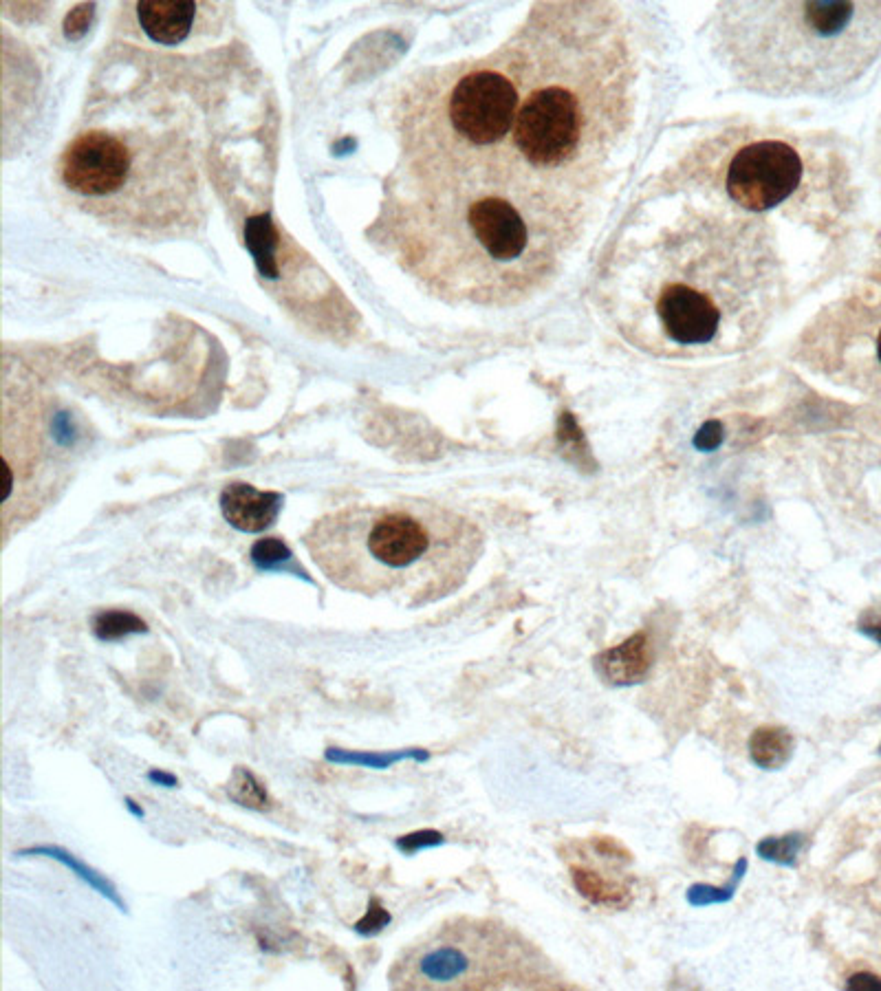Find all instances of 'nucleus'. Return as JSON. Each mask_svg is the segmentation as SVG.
<instances>
[{
	"label": "nucleus",
	"mask_w": 881,
	"mask_h": 991,
	"mask_svg": "<svg viewBox=\"0 0 881 991\" xmlns=\"http://www.w3.org/2000/svg\"><path fill=\"white\" fill-rule=\"evenodd\" d=\"M252 560L258 566H263V569H271V566H278L282 562L291 560V551L287 549L285 542H280L276 538H267L256 544L252 551Z\"/></svg>",
	"instance_id": "19"
},
{
	"label": "nucleus",
	"mask_w": 881,
	"mask_h": 991,
	"mask_svg": "<svg viewBox=\"0 0 881 991\" xmlns=\"http://www.w3.org/2000/svg\"><path fill=\"white\" fill-rule=\"evenodd\" d=\"M864 630H866L868 635H873L875 639H879V641H881V624H877V626H866Z\"/></svg>",
	"instance_id": "26"
},
{
	"label": "nucleus",
	"mask_w": 881,
	"mask_h": 991,
	"mask_svg": "<svg viewBox=\"0 0 881 991\" xmlns=\"http://www.w3.org/2000/svg\"><path fill=\"white\" fill-rule=\"evenodd\" d=\"M137 20L144 34L161 42V45H177L186 40L197 18L201 14V5L197 3H139L135 7Z\"/></svg>",
	"instance_id": "9"
},
{
	"label": "nucleus",
	"mask_w": 881,
	"mask_h": 991,
	"mask_svg": "<svg viewBox=\"0 0 881 991\" xmlns=\"http://www.w3.org/2000/svg\"><path fill=\"white\" fill-rule=\"evenodd\" d=\"M27 855H40V857H51V859H58V862H64L67 864V868L75 870L86 884L93 886L100 895H104L106 899H111L113 903H117L119 908H122V901H119V895L115 892V888L108 884V881L100 875V873H95L93 868H89L86 864L78 862L73 855H69L67 851H62V848H56V846H38V848H29V851H23L20 853V857H27Z\"/></svg>",
	"instance_id": "13"
},
{
	"label": "nucleus",
	"mask_w": 881,
	"mask_h": 991,
	"mask_svg": "<svg viewBox=\"0 0 881 991\" xmlns=\"http://www.w3.org/2000/svg\"><path fill=\"white\" fill-rule=\"evenodd\" d=\"M395 989H503L547 985L542 958L505 925L454 919L423 936L393 963Z\"/></svg>",
	"instance_id": "4"
},
{
	"label": "nucleus",
	"mask_w": 881,
	"mask_h": 991,
	"mask_svg": "<svg viewBox=\"0 0 881 991\" xmlns=\"http://www.w3.org/2000/svg\"><path fill=\"white\" fill-rule=\"evenodd\" d=\"M793 754V738L780 727H763L749 740V756L763 769H780Z\"/></svg>",
	"instance_id": "11"
},
{
	"label": "nucleus",
	"mask_w": 881,
	"mask_h": 991,
	"mask_svg": "<svg viewBox=\"0 0 881 991\" xmlns=\"http://www.w3.org/2000/svg\"><path fill=\"white\" fill-rule=\"evenodd\" d=\"M802 846H804V835L791 833L785 837H767V840L758 844L756 851L760 857L765 859V862L791 868V866H796Z\"/></svg>",
	"instance_id": "17"
},
{
	"label": "nucleus",
	"mask_w": 881,
	"mask_h": 991,
	"mask_svg": "<svg viewBox=\"0 0 881 991\" xmlns=\"http://www.w3.org/2000/svg\"><path fill=\"white\" fill-rule=\"evenodd\" d=\"M650 668V650L646 635L630 637L626 644L604 652V677L615 685H630L646 677Z\"/></svg>",
	"instance_id": "10"
},
{
	"label": "nucleus",
	"mask_w": 881,
	"mask_h": 991,
	"mask_svg": "<svg viewBox=\"0 0 881 991\" xmlns=\"http://www.w3.org/2000/svg\"><path fill=\"white\" fill-rule=\"evenodd\" d=\"M404 758H415L419 762L428 760L430 754L421 749H410V751H395V754H360V751H344V749H329L326 751V760L331 762H342V765H362V767H375V769H386L397 760Z\"/></svg>",
	"instance_id": "15"
},
{
	"label": "nucleus",
	"mask_w": 881,
	"mask_h": 991,
	"mask_svg": "<svg viewBox=\"0 0 881 991\" xmlns=\"http://www.w3.org/2000/svg\"><path fill=\"white\" fill-rule=\"evenodd\" d=\"M578 86L545 80L518 108L514 146L536 170L558 172L586 157L600 126Z\"/></svg>",
	"instance_id": "5"
},
{
	"label": "nucleus",
	"mask_w": 881,
	"mask_h": 991,
	"mask_svg": "<svg viewBox=\"0 0 881 991\" xmlns=\"http://www.w3.org/2000/svg\"><path fill=\"white\" fill-rule=\"evenodd\" d=\"M571 875H573V884H575V888H578L580 895L584 899H589L591 903H595V906L619 908L630 899V892L626 886L602 877L600 873H595V870H591V868L573 866Z\"/></svg>",
	"instance_id": "12"
},
{
	"label": "nucleus",
	"mask_w": 881,
	"mask_h": 991,
	"mask_svg": "<svg viewBox=\"0 0 881 991\" xmlns=\"http://www.w3.org/2000/svg\"><path fill=\"white\" fill-rule=\"evenodd\" d=\"M877 359H879V364H881V329L877 333Z\"/></svg>",
	"instance_id": "27"
},
{
	"label": "nucleus",
	"mask_w": 881,
	"mask_h": 991,
	"mask_svg": "<svg viewBox=\"0 0 881 991\" xmlns=\"http://www.w3.org/2000/svg\"><path fill=\"white\" fill-rule=\"evenodd\" d=\"M148 778H150V782L161 784V787H168V789L177 787V784H179V780L174 778L172 773H166V771H150Z\"/></svg>",
	"instance_id": "24"
},
{
	"label": "nucleus",
	"mask_w": 881,
	"mask_h": 991,
	"mask_svg": "<svg viewBox=\"0 0 881 991\" xmlns=\"http://www.w3.org/2000/svg\"><path fill=\"white\" fill-rule=\"evenodd\" d=\"M802 159L785 141L765 139L736 152L725 174L730 199L749 212H765L796 194Z\"/></svg>",
	"instance_id": "7"
},
{
	"label": "nucleus",
	"mask_w": 881,
	"mask_h": 991,
	"mask_svg": "<svg viewBox=\"0 0 881 991\" xmlns=\"http://www.w3.org/2000/svg\"><path fill=\"white\" fill-rule=\"evenodd\" d=\"M848 989H881V980L868 972H859L855 976L848 978L846 983Z\"/></svg>",
	"instance_id": "23"
},
{
	"label": "nucleus",
	"mask_w": 881,
	"mask_h": 991,
	"mask_svg": "<svg viewBox=\"0 0 881 991\" xmlns=\"http://www.w3.org/2000/svg\"><path fill=\"white\" fill-rule=\"evenodd\" d=\"M595 848H597V853H602L606 857H615V859H630L628 851L622 846V844H617L615 840H611V837H600V840H595Z\"/></svg>",
	"instance_id": "22"
},
{
	"label": "nucleus",
	"mask_w": 881,
	"mask_h": 991,
	"mask_svg": "<svg viewBox=\"0 0 881 991\" xmlns=\"http://www.w3.org/2000/svg\"><path fill=\"white\" fill-rule=\"evenodd\" d=\"M518 108L516 84L494 69H481L454 84L448 119L465 144L487 148L500 144L514 130Z\"/></svg>",
	"instance_id": "6"
},
{
	"label": "nucleus",
	"mask_w": 881,
	"mask_h": 991,
	"mask_svg": "<svg viewBox=\"0 0 881 991\" xmlns=\"http://www.w3.org/2000/svg\"><path fill=\"white\" fill-rule=\"evenodd\" d=\"M390 923V914L379 906V901H371V908L364 914V919L355 925V932L362 936H373L382 932Z\"/></svg>",
	"instance_id": "21"
},
{
	"label": "nucleus",
	"mask_w": 881,
	"mask_h": 991,
	"mask_svg": "<svg viewBox=\"0 0 881 991\" xmlns=\"http://www.w3.org/2000/svg\"><path fill=\"white\" fill-rule=\"evenodd\" d=\"M747 873V862L745 859H741V862L736 864V870H734V877L730 881V886H725V888H712V886H705V884H696L688 890V901L694 903V906H708V903H725V901H730L734 897V892L738 888V881L743 879V875Z\"/></svg>",
	"instance_id": "18"
},
{
	"label": "nucleus",
	"mask_w": 881,
	"mask_h": 991,
	"mask_svg": "<svg viewBox=\"0 0 881 991\" xmlns=\"http://www.w3.org/2000/svg\"><path fill=\"white\" fill-rule=\"evenodd\" d=\"M606 289L619 331L644 351L730 355L765 333L780 269L763 227L710 219L663 236Z\"/></svg>",
	"instance_id": "1"
},
{
	"label": "nucleus",
	"mask_w": 881,
	"mask_h": 991,
	"mask_svg": "<svg viewBox=\"0 0 881 991\" xmlns=\"http://www.w3.org/2000/svg\"><path fill=\"white\" fill-rule=\"evenodd\" d=\"M282 503L285 500L278 492H260L252 485L232 483L223 489L221 511L234 529L260 533L267 531L278 520Z\"/></svg>",
	"instance_id": "8"
},
{
	"label": "nucleus",
	"mask_w": 881,
	"mask_h": 991,
	"mask_svg": "<svg viewBox=\"0 0 881 991\" xmlns=\"http://www.w3.org/2000/svg\"><path fill=\"white\" fill-rule=\"evenodd\" d=\"M302 544L337 588L404 606L452 595L483 547L472 522L415 500L331 511L313 522Z\"/></svg>",
	"instance_id": "2"
},
{
	"label": "nucleus",
	"mask_w": 881,
	"mask_h": 991,
	"mask_svg": "<svg viewBox=\"0 0 881 991\" xmlns=\"http://www.w3.org/2000/svg\"><path fill=\"white\" fill-rule=\"evenodd\" d=\"M126 807L130 809V813L137 815V818H141V815H144V811H141V807H137V804L133 800H126Z\"/></svg>",
	"instance_id": "25"
},
{
	"label": "nucleus",
	"mask_w": 881,
	"mask_h": 991,
	"mask_svg": "<svg viewBox=\"0 0 881 991\" xmlns=\"http://www.w3.org/2000/svg\"><path fill=\"white\" fill-rule=\"evenodd\" d=\"M714 49L756 93L829 95L877 60L881 3H725Z\"/></svg>",
	"instance_id": "3"
},
{
	"label": "nucleus",
	"mask_w": 881,
	"mask_h": 991,
	"mask_svg": "<svg viewBox=\"0 0 881 991\" xmlns=\"http://www.w3.org/2000/svg\"><path fill=\"white\" fill-rule=\"evenodd\" d=\"M397 848L401 853H417V851H423V848H434V846H441L445 844V837L439 833V831H434V829H423V831H415V833H410V835H404V837H399V840L395 842Z\"/></svg>",
	"instance_id": "20"
},
{
	"label": "nucleus",
	"mask_w": 881,
	"mask_h": 991,
	"mask_svg": "<svg viewBox=\"0 0 881 991\" xmlns=\"http://www.w3.org/2000/svg\"><path fill=\"white\" fill-rule=\"evenodd\" d=\"M146 630H148L146 624L141 622L139 617H135L133 613H122V611L102 613V615H97L95 622H93V633L100 639H108V641L122 639V637L133 635V633H146Z\"/></svg>",
	"instance_id": "16"
},
{
	"label": "nucleus",
	"mask_w": 881,
	"mask_h": 991,
	"mask_svg": "<svg viewBox=\"0 0 881 991\" xmlns=\"http://www.w3.org/2000/svg\"><path fill=\"white\" fill-rule=\"evenodd\" d=\"M227 793H230V798L236 804H241V807L256 809V811H265L269 807L267 789L263 787V784H260V780L254 776V773L247 771V769L234 771L230 784H227Z\"/></svg>",
	"instance_id": "14"
}]
</instances>
